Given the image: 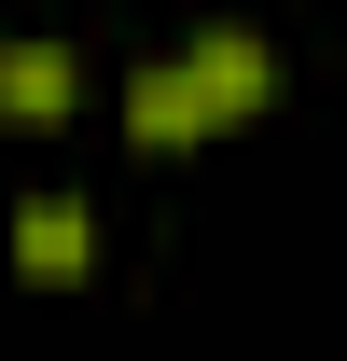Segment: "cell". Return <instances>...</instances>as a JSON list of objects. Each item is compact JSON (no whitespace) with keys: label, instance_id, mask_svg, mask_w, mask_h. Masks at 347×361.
Segmentation results:
<instances>
[{"label":"cell","instance_id":"cell-1","mask_svg":"<svg viewBox=\"0 0 347 361\" xmlns=\"http://www.w3.org/2000/svg\"><path fill=\"white\" fill-rule=\"evenodd\" d=\"M181 70L209 84L222 126H264V97H278V56H264V28H236V14H209V28L181 42Z\"/></svg>","mask_w":347,"mask_h":361},{"label":"cell","instance_id":"cell-3","mask_svg":"<svg viewBox=\"0 0 347 361\" xmlns=\"http://www.w3.org/2000/svg\"><path fill=\"white\" fill-rule=\"evenodd\" d=\"M126 139H139V153H195V139H222V111H209V84L167 56V70L126 84Z\"/></svg>","mask_w":347,"mask_h":361},{"label":"cell","instance_id":"cell-2","mask_svg":"<svg viewBox=\"0 0 347 361\" xmlns=\"http://www.w3.org/2000/svg\"><path fill=\"white\" fill-rule=\"evenodd\" d=\"M84 264H97V209L84 195H28V209H14V278H28V292H70Z\"/></svg>","mask_w":347,"mask_h":361},{"label":"cell","instance_id":"cell-4","mask_svg":"<svg viewBox=\"0 0 347 361\" xmlns=\"http://www.w3.org/2000/svg\"><path fill=\"white\" fill-rule=\"evenodd\" d=\"M70 97H84V70H70V42H0V126H70Z\"/></svg>","mask_w":347,"mask_h":361}]
</instances>
